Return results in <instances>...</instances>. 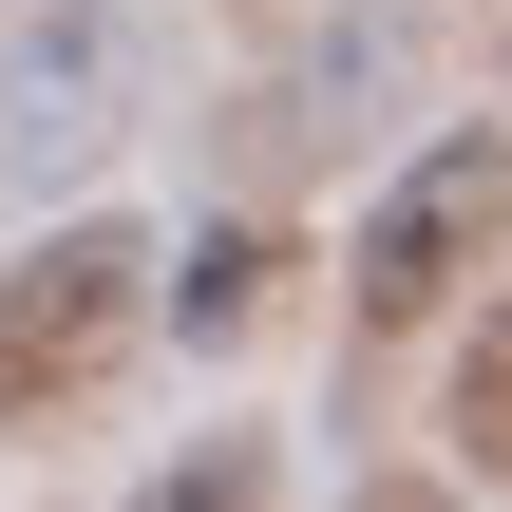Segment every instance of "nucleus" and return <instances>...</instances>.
<instances>
[{"instance_id": "f257e3e1", "label": "nucleus", "mask_w": 512, "mask_h": 512, "mask_svg": "<svg viewBox=\"0 0 512 512\" xmlns=\"http://www.w3.org/2000/svg\"><path fill=\"white\" fill-rule=\"evenodd\" d=\"M494 247H512V133L494 114L399 133V171H380L361 228H342V323H361V342H437V304H456Z\"/></svg>"}, {"instance_id": "f03ea898", "label": "nucleus", "mask_w": 512, "mask_h": 512, "mask_svg": "<svg viewBox=\"0 0 512 512\" xmlns=\"http://www.w3.org/2000/svg\"><path fill=\"white\" fill-rule=\"evenodd\" d=\"M399 76H418V0H285V19H266V76L209 114L228 190H247V209H266V190H304L342 133H380V114H399Z\"/></svg>"}, {"instance_id": "7ed1b4c3", "label": "nucleus", "mask_w": 512, "mask_h": 512, "mask_svg": "<svg viewBox=\"0 0 512 512\" xmlns=\"http://www.w3.org/2000/svg\"><path fill=\"white\" fill-rule=\"evenodd\" d=\"M133 342H152V228H133V209H57V228L0 266V437L76 418Z\"/></svg>"}, {"instance_id": "20e7f679", "label": "nucleus", "mask_w": 512, "mask_h": 512, "mask_svg": "<svg viewBox=\"0 0 512 512\" xmlns=\"http://www.w3.org/2000/svg\"><path fill=\"white\" fill-rule=\"evenodd\" d=\"M152 95H171V0H38L0 38V171L19 190L95 171V152L152 133Z\"/></svg>"}, {"instance_id": "39448f33", "label": "nucleus", "mask_w": 512, "mask_h": 512, "mask_svg": "<svg viewBox=\"0 0 512 512\" xmlns=\"http://www.w3.org/2000/svg\"><path fill=\"white\" fill-rule=\"evenodd\" d=\"M437 323H456V361H437V437H456L475 494H512V247L437 304Z\"/></svg>"}, {"instance_id": "423d86ee", "label": "nucleus", "mask_w": 512, "mask_h": 512, "mask_svg": "<svg viewBox=\"0 0 512 512\" xmlns=\"http://www.w3.org/2000/svg\"><path fill=\"white\" fill-rule=\"evenodd\" d=\"M285 285H304V247H285L266 209H228V228H190V266L152 247V323H171V342H247V323H266Z\"/></svg>"}, {"instance_id": "0eeeda50", "label": "nucleus", "mask_w": 512, "mask_h": 512, "mask_svg": "<svg viewBox=\"0 0 512 512\" xmlns=\"http://www.w3.org/2000/svg\"><path fill=\"white\" fill-rule=\"evenodd\" d=\"M152 494H171V512H190V494H285V456H266V437H209V456H171Z\"/></svg>"}, {"instance_id": "6e6552de", "label": "nucleus", "mask_w": 512, "mask_h": 512, "mask_svg": "<svg viewBox=\"0 0 512 512\" xmlns=\"http://www.w3.org/2000/svg\"><path fill=\"white\" fill-rule=\"evenodd\" d=\"M228 19H285V0H228Z\"/></svg>"}]
</instances>
